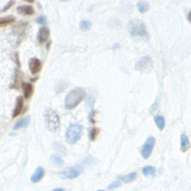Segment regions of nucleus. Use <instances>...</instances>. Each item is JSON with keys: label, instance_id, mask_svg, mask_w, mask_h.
Segmentation results:
<instances>
[{"label": "nucleus", "instance_id": "nucleus-23", "mask_svg": "<svg viewBox=\"0 0 191 191\" xmlns=\"http://www.w3.org/2000/svg\"><path fill=\"white\" fill-rule=\"evenodd\" d=\"M99 134V128L94 127V128H93L92 129H91L90 132V139L92 141H94L96 139V137H97V136Z\"/></svg>", "mask_w": 191, "mask_h": 191}, {"label": "nucleus", "instance_id": "nucleus-8", "mask_svg": "<svg viewBox=\"0 0 191 191\" xmlns=\"http://www.w3.org/2000/svg\"><path fill=\"white\" fill-rule=\"evenodd\" d=\"M29 67L32 74L36 75L40 72L42 69V63L38 58H32L29 61Z\"/></svg>", "mask_w": 191, "mask_h": 191}, {"label": "nucleus", "instance_id": "nucleus-31", "mask_svg": "<svg viewBox=\"0 0 191 191\" xmlns=\"http://www.w3.org/2000/svg\"><path fill=\"white\" fill-rule=\"evenodd\" d=\"M97 191H105V190H97Z\"/></svg>", "mask_w": 191, "mask_h": 191}, {"label": "nucleus", "instance_id": "nucleus-7", "mask_svg": "<svg viewBox=\"0 0 191 191\" xmlns=\"http://www.w3.org/2000/svg\"><path fill=\"white\" fill-rule=\"evenodd\" d=\"M152 66V59L149 56H143L137 61L135 64V70L137 71H145L149 67Z\"/></svg>", "mask_w": 191, "mask_h": 191}, {"label": "nucleus", "instance_id": "nucleus-30", "mask_svg": "<svg viewBox=\"0 0 191 191\" xmlns=\"http://www.w3.org/2000/svg\"><path fill=\"white\" fill-rule=\"evenodd\" d=\"M60 1H61V2H68V1H70V0H60Z\"/></svg>", "mask_w": 191, "mask_h": 191}, {"label": "nucleus", "instance_id": "nucleus-29", "mask_svg": "<svg viewBox=\"0 0 191 191\" xmlns=\"http://www.w3.org/2000/svg\"><path fill=\"white\" fill-rule=\"evenodd\" d=\"M25 2H29V3H32L34 2V0H25Z\"/></svg>", "mask_w": 191, "mask_h": 191}, {"label": "nucleus", "instance_id": "nucleus-19", "mask_svg": "<svg viewBox=\"0 0 191 191\" xmlns=\"http://www.w3.org/2000/svg\"><path fill=\"white\" fill-rule=\"evenodd\" d=\"M155 123L156 125L158 128V129L160 131H163V128L165 127V118L163 117V116H161V115H157V116L155 117L154 118Z\"/></svg>", "mask_w": 191, "mask_h": 191}, {"label": "nucleus", "instance_id": "nucleus-25", "mask_svg": "<svg viewBox=\"0 0 191 191\" xmlns=\"http://www.w3.org/2000/svg\"><path fill=\"white\" fill-rule=\"evenodd\" d=\"M121 185H122L121 182L119 181H113L111 184H110V185L108 186L107 188H108V190H114V189L120 187Z\"/></svg>", "mask_w": 191, "mask_h": 191}, {"label": "nucleus", "instance_id": "nucleus-4", "mask_svg": "<svg viewBox=\"0 0 191 191\" xmlns=\"http://www.w3.org/2000/svg\"><path fill=\"white\" fill-rule=\"evenodd\" d=\"M82 126L79 124H72L68 127L66 132V140L68 143L75 144L80 140L82 132Z\"/></svg>", "mask_w": 191, "mask_h": 191}, {"label": "nucleus", "instance_id": "nucleus-27", "mask_svg": "<svg viewBox=\"0 0 191 191\" xmlns=\"http://www.w3.org/2000/svg\"><path fill=\"white\" fill-rule=\"evenodd\" d=\"M187 20H188V21L190 22V23H191V11L189 12L188 15H187Z\"/></svg>", "mask_w": 191, "mask_h": 191}, {"label": "nucleus", "instance_id": "nucleus-12", "mask_svg": "<svg viewBox=\"0 0 191 191\" xmlns=\"http://www.w3.org/2000/svg\"><path fill=\"white\" fill-rule=\"evenodd\" d=\"M180 143H181V147L180 149L182 152H186L187 151H188L190 148V142L189 140L188 137L185 135V134H182L181 135V139H180Z\"/></svg>", "mask_w": 191, "mask_h": 191}, {"label": "nucleus", "instance_id": "nucleus-15", "mask_svg": "<svg viewBox=\"0 0 191 191\" xmlns=\"http://www.w3.org/2000/svg\"><path fill=\"white\" fill-rule=\"evenodd\" d=\"M29 121H30V117H25L20 119V120L17 122L14 126L13 127V130L17 131L19 129H21L23 128H25L28 126L29 124Z\"/></svg>", "mask_w": 191, "mask_h": 191}, {"label": "nucleus", "instance_id": "nucleus-24", "mask_svg": "<svg viewBox=\"0 0 191 191\" xmlns=\"http://www.w3.org/2000/svg\"><path fill=\"white\" fill-rule=\"evenodd\" d=\"M14 3H15V0H10V1L6 5V6L3 7L2 9H0V13H2V12H6L8 11V9H10V8H11V6H13Z\"/></svg>", "mask_w": 191, "mask_h": 191}, {"label": "nucleus", "instance_id": "nucleus-22", "mask_svg": "<svg viewBox=\"0 0 191 191\" xmlns=\"http://www.w3.org/2000/svg\"><path fill=\"white\" fill-rule=\"evenodd\" d=\"M79 27H80L81 30H82L83 32H87V31H89L91 29L92 24L88 20H83L80 23Z\"/></svg>", "mask_w": 191, "mask_h": 191}, {"label": "nucleus", "instance_id": "nucleus-14", "mask_svg": "<svg viewBox=\"0 0 191 191\" xmlns=\"http://www.w3.org/2000/svg\"><path fill=\"white\" fill-rule=\"evenodd\" d=\"M137 177V173L136 172H132V173H128L127 175H119L118 178L120 180L123 181L124 183H132L135 181Z\"/></svg>", "mask_w": 191, "mask_h": 191}, {"label": "nucleus", "instance_id": "nucleus-11", "mask_svg": "<svg viewBox=\"0 0 191 191\" xmlns=\"http://www.w3.org/2000/svg\"><path fill=\"white\" fill-rule=\"evenodd\" d=\"M24 106V99L23 96H20L17 97V102L16 105H15L14 110L13 111V117L15 118L17 117H18L20 114V113L22 112Z\"/></svg>", "mask_w": 191, "mask_h": 191}, {"label": "nucleus", "instance_id": "nucleus-1", "mask_svg": "<svg viewBox=\"0 0 191 191\" xmlns=\"http://www.w3.org/2000/svg\"><path fill=\"white\" fill-rule=\"evenodd\" d=\"M86 96V92L83 88L76 87L68 93L65 97V108L71 110L78 105Z\"/></svg>", "mask_w": 191, "mask_h": 191}, {"label": "nucleus", "instance_id": "nucleus-2", "mask_svg": "<svg viewBox=\"0 0 191 191\" xmlns=\"http://www.w3.org/2000/svg\"><path fill=\"white\" fill-rule=\"evenodd\" d=\"M128 31L133 37H140L146 40H149V35L145 24L140 20H132L128 22Z\"/></svg>", "mask_w": 191, "mask_h": 191}, {"label": "nucleus", "instance_id": "nucleus-28", "mask_svg": "<svg viewBox=\"0 0 191 191\" xmlns=\"http://www.w3.org/2000/svg\"><path fill=\"white\" fill-rule=\"evenodd\" d=\"M52 191H64V190L62 188H55V189H54Z\"/></svg>", "mask_w": 191, "mask_h": 191}, {"label": "nucleus", "instance_id": "nucleus-21", "mask_svg": "<svg viewBox=\"0 0 191 191\" xmlns=\"http://www.w3.org/2000/svg\"><path fill=\"white\" fill-rule=\"evenodd\" d=\"M50 161L52 164H54L55 166H59V167L60 166H62L64 164V161H63L61 158L58 157V156L57 155H55L51 156Z\"/></svg>", "mask_w": 191, "mask_h": 191}, {"label": "nucleus", "instance_id": "nucleus-5", "mask_svg": "<svg viewBox=\"0 0 191 191\" xmlns=\"http://www.w3.org/2000/svg\"><path fill=\"white\" fill-rule=\"evenodd\" d=\"M155 144V139L153 137H149L144 143L142 149H141V156L145 160L149 159L152 155V150Z\"/></svg>", "mask_w": 191, "mask_h": 191}, {"label": "nucleus", "instance_id": "nucleus-10", "mask_svg": "<svg viewBox=\"0 0 191 191\" xmlns=\"http://www.w3.org/2000/svg\"><path fill=\"white\" fill-rule=\"evenodd\" d=\"M17 13L24 16H32L34 13V9L31 6H20L17 8Z\"/></svg>", "mask_w": 191, "mask_h": 191}, {"label": "nucleus", "instance_id": "nucleus-18", "mask_svg": "<svg viewBox=\"0 0 191 191\" xmlns=\"http://www.w3.org/2000/svg\"><path fill=\"white\" fill-rule=\"evenodd\" d=\"M156 171H157L156 168L152 166H146L142 170L143 174L146 177L155 176L156 174Z\"/></svg>", "mask_w": 191, "mask_h": 191}, {"label": "nucleus", "instance_id": "nucleus-9", "mask_svg": "<svg viewBox=\"0 0 191 191\" xmlns=\"http://www.w3.org/2000/svg\"><path fill=\"white\" fill-rule=\"evenodd\" d=\"M50 34L49 29L47 27H42L39 29V32L37 33V38L40 44H44L48 40Z\"/></svg>", "mask_w": 191, "mask_h": 191}, {"label": "nucleus", "instance_id": "nucleus-17", "mask_svg": "<svg viewBox=\"0 0 191 191\" xmlns=\"http://www.w3.org/2000/svg\"><path fill=\"white\" fill-rule=\"evenodd\" d=\"M16 20V18H15L13 16H7V17H0V28L2 27H5L6 25H10V24L13 23Z\"/></svg>", "mask_w": 191, "mask_h": 191}, {"label": "nucleus", "instance_id": "nucleus-3", "mask_svg": "<svg viewBox=\"0 0 191 191\" xmlns=\"http://www.w3.org/2000/svg\"><path fill=\"white\" fill-rule=\"evenodd\" d=\"M46 127L52 132H55L60 126V117L54 110L48 108L44 113Z\"/></svg>", "mask_w": 191, "mask_h": 191}, {"label": "nucleus", "instance_id": "nucleus-20", "mask_svg": "<svg viewBox=\"0 0 191 191\" xmlns=\"http://www.w3.org/2000/svg\"><path fill=\"white\" fill-rule=\"evenodd\" d=\"M137 8L140 13H143L149 9V4L146 1H140L137 2Z\"/></svg>", "mask_w": 191, "mask_h": 191}, {"label": "nucleus", "instance_id": "nucleus-6", "mask_svg": "<svg viewBox=\"0 0 191 191\" xmlns=\"http://www.w3.org/2000/svg\"><path fill=\"white\" fill-rule=\"evenodd\" d=\"M82 172H83V168L82 166H73V167L68 168L61 172V175L63 178L74 179V178H78Z\"/></svg>", "mask_w": 191, "mask_h": 191}, {"label": "nucleus", "instance_id": "nucleus-16", "mask_svg": "<svg viewBox=\"0 0 191 191\" xmlns=\"http://www.w3.org/2000/svg\"><path fill=\"white\" fill-rule=\"evenodd\" d=\"M22 87H23V93H24V98L26 99H29L33 93V86L32 84L24 82L22 84Z\"/></svg>", "mask_w": 191, "mask_h": 191}, {"label": "nucleus", "instance_id": "nucleus-13", "mask_svg": "<svg viewBox=\"0 0 191 191\" xmlns=\"http://www.w3.org/2000/svg\"><path fill=\"white\" fill-rule=\"evenodd\" d=\"M44 175H45V172H44V168L41 167V166H38L36 169L34 174L31 177V181L34 182V183H37V182H39L40 181H41V179L44 178Z\"/></svg>", "mask_w": 191, "mask_h": 191}, {"label": "nucleus", "instance_id": "nucleus-26", "mask_svg": "<svg viewBox=\"0 0 191 191\" xmlns=\"http://www.w3.org/2000/svg\"><path fill=\"white\" fill-rule=\"evenodd\" d=\"M36 22L39 24H44L46 23V17L45 16H40L36 19Z\"/></svg>", "mask_w": 191, "mask_h": 191}]
</instances>
